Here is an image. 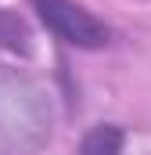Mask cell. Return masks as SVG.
<instances>
[{
  "label": "cell",
  "instance_id": "cell-1",
  "mask_svg": "<svg viewBox=\"0 0 151 155\" xmlns=\"http://www.w3.org/2000/svg\"><path fill=\"white\" fill-rule=\"evenodd\" d=\"M50 94L43 83L0 65V155H33L50 137Z\"/></svg>",
  "mask_w": 151,
  "mask_h": 155
},
{
  "label": "cell",
  "instance_id": "cell-3",
  "mask_svg": "<svg viewBox=\"0 0 151 155\" xmlns=\"http://www.w3.org/2000/svg\"><path fill=\"white\" fill-rule=\"evenodd\" d=\"M122 144H126L122 126H115V123H97V126L83 137V144H79L76 155H122Z\"/></svg>",
  "mask_w": 151,
  "mask_h": 155
},
{
  "label": "cell",
  "instance_id": "cell-2",
  "mask_svg": "<svg viewBox=\"0 0 151 155\" xmlns=\"http://www.w3.org/2000/svg\"><path fill=\"white\" fill-rule=\"evenodd\" d=\"M40 22L76 51H101L112 43V29L76 0H33Z\"/></svg>",
  "mask_w": 151,
  "mask_h": 155
}]
</instances>
